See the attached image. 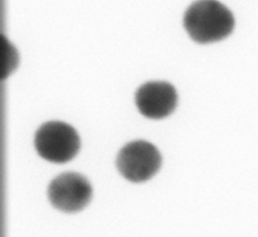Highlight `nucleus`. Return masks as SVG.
Wrapping results in <instances>:
<instances>
[{
	"label": "nucleus",
	"mask_w": 258,
	"mask_h": 237,
	"mask_svg": "<svg viewBox=\"0 0 258 237\" xmlns=\"http://www.w3.org/2000/svg\"><path fill=\"white\" fill-rule=\"evenodd\" d=\"M184 29L197 43H211L228 37L234 27L231 10L218 0H196L186 8Z\"/></svg>",
	"instance_id": "obj_1"
},
{
	"label": "nucleus",
	"mask_w": 258,
	"mask_h": 237,
	"mask_svg": "<svg viewBox=\"0 0 258 237\" xmlns=\"http://www.w3.org/2000/svg\"><path fill=\"white\" fill-rule=\"evenodd\" d=\"M35 151L52 163H66L77 154L80 139L75 129L62 121H47L35 130Z\"/></svg>",
	"instance_id": "obj_2"
},
{
	"label": "nucleus",
	"mask_w": 258,
	"mask_h": 237,
	"mask_svg": "<svg viewBox=\"0 0 258 237\" xmlns=\"http://www.w3.org/2000/svg\"><path fill=\"white\" fill-rule=\"evenodd\" d=\"M161 156L158 149L145 140L125 144L116 156V166L121 175L134 183L150 179L158 171Z\"/></svg>",
	"instance_id": "obj_3"
},
{
	"label": "nucleus",
	"mask_w": 258,
	"mask_h": 237,
	"mask_svg": "<svg viewBox=\"0 0 258 237\" xmlns=\"http://www.w3.org/2000/svg\"><path fill=\"white\" fill-rule=\"evenodd\" d=\"M47 194L54 208L66 213H75L90 203L92 187L80 173L66 171L50 181Z\"/></svg>",
	"instance_id": "obj_4"
},
{
	"label": "nucleus",
	"mask_w": 258,
	"mask_h": 237,
	"mask_svg": "<svg viewBox=\"0 0 258 237\" xmlns=\"http://www.w3.org/2000/svg\"><path fill=\"white\" fill-rule=\"evenodd\" d=\"M176 103L173 85L164 81H151L135 91V105L139 112L148 118H163L171 113Z\"/></svg>",
	"instance_id": "obj_5"
},
{
	"label": "nucleus",
	"mask_w": 258,
	"mask_h": 237,
	"mask_svg": "<svg viewBox=\"0 0 258 237\" xmlns=\"http://www.w3.org/2000/svg\"><path fill=\"white\" fill-rule=\"evenodd\" d=\"M2 40H3V63H2V80H5L10 73L14 71V68L17 67L18 63V55H17V50H15L14 45L7 39L5 35H2Z\"/></svg>",
	"instance_id": "obj_6"
}]
</instances>
